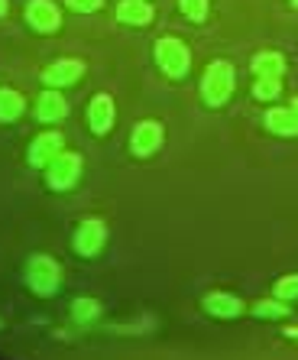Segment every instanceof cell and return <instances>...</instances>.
I'll return each instance as SVG.
<instances>
[{
  "label": "cell",
  "mask_w": 298,
  "mask_h": 360,
  "mask_svg": "<svg viewBox=\"0 0 298 360\" xmlns=\"http://www.w3.org/2000/svg\"><path fill=\"white\" fill-rule=\"evenodd\" d=\"M233 78H237V72H233V65L227 59L211 62L205 68V78H201V98H205V104L221 108L224 101L233 94Z\"/></svg>",
  "instance_id": "1"
},
{
  "label": "cell",
  "mask_w": 298,
  "mask_h": 360,
  "mask_svg": "<svg viewBox=\"0 0 298 360\" xmlns=\"http://www.w3.org/2000/svg\"><path fill=\"white\" fill-rule=\"evenodd\" d=\"M156 65L166 72V78H185L191 68V52L179 36H162L156 39Z\"/></svg>",
  "instance_id": "2"
},
{
  "label": "cell",
  "mask_w": 298,
  "mask_h": 360,
  "mask_svg": "<svg viewBox=\"0 0 298 360\" xmlns=\"http://www.w3.org/2000/svg\"><path fill=\"white\" fill-rule=\"evenodd\" d=\"M26 283H30V289L36 295H52L58 289V283H62V269H58V263L52 257L36 253L30 266H26Z\"/></svg>",
  "instance_id": "3"
},
{
  "label": "cell",
  "mask_w": 298,
  "mask_h": 360,
  "mask_svg": "<svg viewBox=\"0 0 298 360\" xmlns=\"http://www.w3.org/2000/svg\"><path fill=\"white\" fill-rule=\"evenodd\" d=\"M82 176V156L78 153H58L56 160L46 166V182L52 192H68Z\"/></svg>",
  "instance_id": "4"
},
{
  "label": "cell",
  "mask_w": 298,
  "mask_h": 360,
  "mask_svg": "<svg viewBox=\"0 0 298 360\" xmlns=\"http://www.w3.org/2000/svg\"><path fill=\"white\" fill-rule=\"evenodd\" d=\"M162 140H166V130L159 120H140L130 134V150L133 156H153L162 146Z\"/></svg>",
  "instance_id": "5"
},
{
  "label": "cell",
  "mask_w": 298,
  "mask_h": 360,
  "mask_svg": "<svg viewBox=\"0 0 298 360\" xmlns=\"http://www.w3.org/2000/svg\"><path fill=\"white\" fill-rule=\"evenodd\" d=\"M26 23L33 26L36 33L49 36L62 26V13H58V7L52 0H30L26 4Z\"/></svg>",
  "instance_id": "6"
},
{
  "label": "cell",
  "mask_w": 298,
  "mask_h": 360,
  "mask_svg": "<svg viewBox=\"0 0 298 360\" xmlns=\"http://www.w3.org/2000/svg\"><path fill=\"white\" fill-rule=\"evenodd\" d=\"M104 240H108V224L98 218H88L78 224V231H74V250L82 253V257H94V253L104 247Z\"/></svg>",
  "instance_id": "7"
},
{
  "label": "cell",
  "mask_w": 298,
  "mask_h": 360,
  "mask_svg": "<svg viewBox=\"0 0 298 360\" xmlns=\"http://www.w3.org/2000/svg\"><path fill=\"white\" fill-rule=\"evenodd\" d=\"M82 75H84L82 59H58L42 68V82L49 84V88H72V84L82 82Z\"/></svg>",
  "instance_id": "8"
},
{
  "label": "cell",
  "mask_w": 298,
  "mask_h": 360,
  "mask_svg": "<svg viewBox=\"0 0 298 360\" xmlns=\"http://www.w3.org/2000/svg\"><path fill=\"white\" fill-rule=\"evenodd\" d=\"M114 120H117V108H114V98L110 94H94L91 98V104H88V127H91V134H98V136H104L114 127Z\"/></svg>",
  "instance_id": "9"
},
{
  "label": "cell",
  "mask_w": 298,
  "mask_h": 360,
  "mask_svg": "<svg viewBox=\"0 0 298 360\" xmlns=\"http://www.w3.org/2000/svg\"><path fill=\"white\" fill-rule=\"evenodd\" d=\"M62 146H65V140H62V134H58V130L39 134L33 143H30V166L46 169V166H49V162L58 156V153H65Z\"/></svg>",
  "instance_id": "10"
},
{
  "label": "cell",
  "mask_w": 298,
  "mask_h": 360,
  "mask_svg": "<svg viewBox=\"0 0 298 360\" xmlns=\"http://www.w3.org/2000/svg\"><path fill=\"white\" fill-rule=\"evenodd\" d=\"M201 305H205V311L211 319H237L243 311V302L231 292H207Z\"/></svg>",
  "instance_id": "11"
},
{
  "label": "cell",
  "mask_w": 298,
  "mask_h": 360,
  "mask_svg": "<svg viewBox=\"0 0 298 360\" xmlns=\"http://www.w3.org/2000/svg\"><path fill=\"white\" fill-rule=\"evenodd\" d=\"M68 114V104L65 98H62V91H56V88H49V91H42L39 98H36V117L42 120V124H56V120H62Z\"/></svg>",
  "instance_id": "12"
},
{
  "label": "cell",
  "mask_w": 298,
  "mask_h": 360,
  "mask_svg": "<svg viewBox=\"0 0 298 360\" xmlns=\"http://www.w3.org/2000/svg\"><path fill=\"white\" fill-rule=\"evenodd\" d=\"M117 20L124 26H149L153 23V7H149V0H120Z\"/></svg>",
  "instance_id": "13"
},
{
  "label": "cell",
  "mask_w": 298,
  "mask_h": 360,
  "mask_svg": "<svg viewBox=\"0 0 298 360\" xmlns=\"http://www.w3.org/2000/svg\"><path fill=\"white\" fill-rule=\"evenodd\" d=\"M266 130L276 136H298V114L292 108H273L266 114Z\"/></svg>",
  "instance_id": "14"
},
{
  "label": "cell",
  "mask_w": 298,
  "mask_h": 360,
  "mask_svg": "<svg viewBox=\"0 0 298 360\" xmlns=\"http://www.w3.org/2000/svg\"><path fill=\"white\" fill-rule=\"evenodd\" d=\"M282 72H285V59H282V52L266 49V52H259L257 59H253V75L257 78H282Z\"/></svg>",
  "instance_id": "15"
},
{
  "label": "cell",
  "mask_w": 298,
  "mask_h": 360,
  "mask_svg": "<svg viewBox=\"0 0 298 360\" xmlns=\"http://www.w3.org/2000/svg\"><path fill=\"white\" fill-rule=\"evenodd\" d=\"M23 110H26L23 94L13 91V88H0V120H4V124L17 120Z\"/></svg>",
  "instance_id": "16"
},
{
  "label": "cell",
  "mask_w": 298,
  "mask_h": 360,
  "mask_svg": "<svg viewBox=\"0 0 298 360\" xmlns=\"http://www.w3.org/2000/svg\"><path fill=\"white\" fill-rule=\"evenodd\" d=\"M72 315L78 325H88V321H94L101 315V305L94 299H74L72 302Z\"/></svg>",
  "instance_id": "17"
},
{
  "label": "cell",
  "mask_w": 298,
  "mask_h": 360,
  "mask_svg": "<svg viewBox=\"0 0 298 360\" xmlns=\"http://www.w3.org/2000/svg\"><path fill=\"white\" fill-rule=\"evenodd\" d=\"M282 91V78H257L253 84V98L257 101H276Z\"/></svg>",
  "instance_id": "18"
},
{
  "label": "cell",
  "mask_w": 298,
  "mask_h": 360,
  "mask_svg": "<svg viewBox=\"0 0 298 360\" xmlns=\"http://www.w3.org/2000/svg\"><path fill=\"white\" fill-rule=\"evenodd\" d=\"M253 315H257V319H285V315H289V309H285L282 302L259 299L257 305H253Z\"/></svg>",
  "instance_id": "19"
},
{
  "label": "cell",
  "mask_w": 298,
  "mask_h": 360,
  "mask_svg": "<svg viewBox=\"0 0 298 360\" xmlns=\"http://www.w3.org/2000/svg\"><path fill=\"white\" fill-rule=\"evenodd\" d=\"M179 7H182V13L191 20V23H205L207 20V0H179Z\"/></svg>",
  "instance_id": "20"
},
{
  "label": "cell",
  "mask_w": 298,
  "mask_h": 360,
  "mask_svg": "<svg viewBox=\"0 0 298 360\" xmlns=\"http://www.w3.org/2000/svg\"><path fill=\"white\" fill-rule=\"evenodd\" d=\"M273 292H276V299H282V302L298 299V276H282V279H276Z\"/></svg>",
  "instance_id": "21"
},
{
  "label": "cell",
  "mask_w": 298,
  "mask_h": 360,
  "mask_svg": "<svg viewBox=\"0 0 298 360\" xmlns=\"http://www.w3.org/2000/svg\"><path fill=\"white\" fill-rule=\"evenodd\" d=\"M65 7L74 13H98L104 7V0H65Z\"/></svg>",
  "instance_id": "22"
},
{
  "label": "cell",
  "mask_w": 298,
  "mask_h": 360,
  "mask_svg": "<svg viewBox=\"0 0 298 360\" xmlns=\"http://www.w3.org/2000/svg\"><path fill=\"white\" fill-rule=\"evenodd\" d=\"M7 7H10V0H0V17H7Z\"/></svg>",
  "instance_id": "23"
},
{
  "label": "cell",
  "mask_w": 298,
  "mask_h": 360,
  "mask_svg": "<svg viewBox=\"0 0 298 360\" xmlns=\"http://www.w3.org/2000/svg\"><path fill=\"white\" fill-rule=\"evenodd\" d=\"M292 110H295V114H298V94H295V101H292Z\"/></svg>",
  "instance_id": "24"
},
{
  "label": "cell",
  "mask_w": 298,
  "mask_h": 360,
  "mask_svg": "<svg viewBox=\"0 0 298 360\" xmlns=\"http://www.w3.org/2000/svg\"><path fill=\"white\" fill-rule=\"evenodd\" d=\"M292 7H298V0H292Z\"/></svg>",
  "instance_id": "25"
}]
</instances>
